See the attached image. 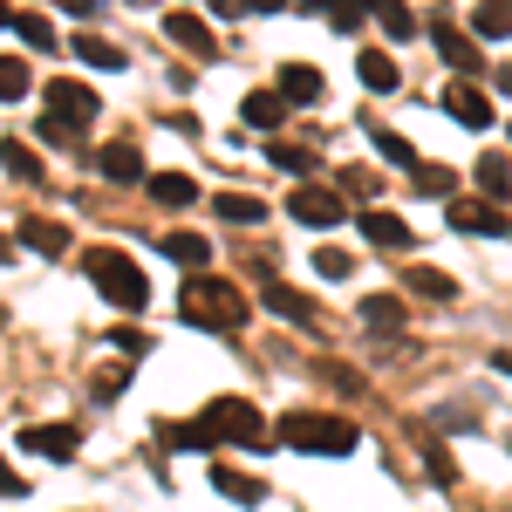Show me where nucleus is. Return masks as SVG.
<instances>
[{
  "instance_id": "f257e3e1",
  "label": "nucleus",
  "mask_w": 512,
  "mask_h": 512,
  "mask_svg": "<svg viewBox=\"0 0 512 512\" xmlns=\"http://www.w3.org/2000/svg\"><path fill=\"white\" fill-rule=\"evenodd\" d=\"M280 444L287 451H308V458H349L362 431H355L349 417H335V410H287L280 417Z\"/></svg>"
},
{
  "instance_id": "f03ea898",
  "label": "nucleus",
  "mask_w": 512,
  "mask_h": 512,
  "mask_svg": "<svg viewBox=\"0 0 512 512\" xmlns=\"http://www.w3.org/2000/svg\"><path fill=\"white\" fill-rule=\"evenodd\" d=\"M178 321L185 328H239L246 321V294H239L233 280H212V274H192L185 280V294H178Z\"/></svg>"
},
{
  "instance_id": "7ed1b4c3",
  "label": "nucleus",
  "mask_w": 512,
  "mask_h": 512,
  "mask_svg": "<svg viewBox=\"0 0 512 512\" xmlns=\"http://www.w3.org/2000/svg\"><path fill=\"white\" fill-rule=\"evenodd\" d=\"M82 274L103 287V301H117V308H130V315L151 301V280H144V267H137L123 246H89V253H82Z\"/></svg>"
},
{
  "instance_id": "20e7f679",
  "label": "nucleus",
  "mask_w": 512,
  "mask_h": 512,
  "mask_svg": "<svg viewBox=\"0 0 512 512\" xmlns=\"http://www.w3.org/2000/svg\"><path fill=\"white\" fill-rule=\"evenodd\" d=\"M198 424L212 431V444H219V437H239V444H267V424H260V410H253V403H239V396H219V403H212Z\"/></svg>"
},
{
  "instance_id": "39448f33",
  "label": "nucleus",
  "mask_w": 512,
  "mask_h": 512,
  "mask_svg": "<svg viewBox=\"0 0 512 512\" xmlns=\"http://www.w3.org/2000/svg\"><path fill=\"white\" fill-rule=\"evenodd\" d=\"M444 219H451V233H478V239H506V212L499 205H478V198H451L444 205Z\"/></svg>"
},
{
  "instance_id": "423d86ee",
  "label": "nucleus",
  "mask_w": 512,
  "mask_h": 512,
  "mask_svg": "<svg viewBox=\"0 0 512 512\" xmlns=\"http://www.w3.org/2000/svg\"><path fill=\"white\" fill-rule=\"evenodd\" d=\"M287 212H294L301 226H335V219L349 212V198L335 192V185H301V192L287 198Z\"/></svg>"
},
{
  "instance_id": "0eeeda50",
  "label": "nucleus",
  "mask_w": 512,
  "mask_h": 512,
  "mask_svg": "<svg viewBox=\"0 0 512 512\" xmlns=\"http://www.w3.org/2000/svg\"><path fill=\"white\" fill-rule=\"evenodd\" d=\"M164 35L178 41L185 55H198V62H212V55H219V41H212V28L198 21L192 7H171V14H164Z\"/></svg>"
},
{
  "instance_id": "6e6552de",
  "label": "nucleus",
  "mask_w": 512,
  "mask_h": 512,
  "mask_svg": "<svg viewBox=\"0 0 512 512\" xmlns=\"http://www.w3.org/2000/svg\"><path fill=\"white\" fill-rule=\"evenodd\" d=\"M76 444H82L76 424H28L21 431V451L28 458H76Z\"/></svg>"
},
{
  "instance_id": "1a4fd4ad",
  "label": "nucleus",
  "mask_w": 512,
  "mask_h": 512,
  "mask_svg": "<svg viewBox=\"0 0 512 512\" xmlns=\"http://www.w3.org/2000/svg\"><path fill=\"white\" fill-rule=\"evenodd\" d=\"M48 110H55L62 123H89V117H96V89H89V82L55 76V82H48Z\"/></svg>"
},
{
  "instance_id": "9d476101",
  "label": "nucleus",
  "mask_w": 512,
  "mask_h": 512,
  "mask_svg": "<svg viewBox=\"0 0 512 512\" xmlns=\"http://www.w3.org/2000/svg\"><path fill=\"white\" fill-rule=\"evenodd\" d=\"M431 41H437V55H444V62L458 69V76H485V69H478V48H472V35H458L451 21H431Z\"/></svg>"
},
{
  "instance_id": "9b49d317",
  "label": "nucleus",
  "mask_w": 512,
  "mask_h": 512,
  "mask_svg": "<svg viewBox=\"0 0 512 512\" xmlns=\"http://www.w3.org/2000/svg\"><path fill=\"white\" fill-rule=\"evenodd\" d=\"M96 164H103L110 185H144V151H137V144H103Z\"/></svg>"
},
{
  "instance_id": "f8f14e48",
  "label": "nucleus",
  "mask_w": 512,
  "mask_h": 512,
  "mask_svg": "<svg viewBox=\"0 0 512 512\" xmlns=\"http://www.w3.org/2000/svg\"><path fill=\"white\" fill-rule=\"evenodd\" d=\"M158 253H164V260H178L185 274H205V267H212V239H198V233H164Z\"/></svg>"
},
{
  "instance_id": "ddd939ff",
  "label": "nucleus",
  "mask_w": 512,
  "mask_h": 512,
  "mask_svg": "<svg viewBox=\"0 0 512 512\" xmlns=\"http://www.w3.org/2000/svg\"><path fill=\"white\" fill-rule=\"evenodd\" d=\"M444 110H451V117L465 123V130H485V123H492V103H485V89H472V82H451Z\"/></svg>"
},
{
  "instance_id": "4468645a",
  "label": "nucleus",
  "mask_w": 512,
  "mask_h": 512,
  "mask_svg": "<svg viewBox=\"0 0 512 512\" xmlns=\"http://www.w3.org/2000/svg\"><path fill=\"white\" fill-rule=\"evenodd\" d=\"M362 328H376V335H396L403 328V294H362Z\"/></svg>"
},
{
  "instance_id": "2eb2a0df",
  "label": "nucleus",
  "mask_w": 512,
  "mask_h": 512,
  "mask_svg": "<svg viewBox=\"0 0 512 512\" xmlns=\"http://www.w3.org/2000/svg\"><path fill=\"white\" fill-rule=\"evenodd\" d=\"M362 239H376V246H410V219H396V212H383V205H369L362 212Z\"/></svg>"
},
{
  "instance_id": "dca6fc26",
  "label": "nucleus",
  "mask_w": 512,
  "mask_h": 512,
  "mask_svg": "<svg viewBox=\"0 0 512 512\" xmlns=\"http://www.w3.org/2000/svg\"><path fill=\"white\" fill-rule=\"evenodd\" d=\"M369 21H376V28H383L390 41H410L417 28H424V21H417V14H410L403 0H369Z\"/></svg>"
},
{
  "instance_id": "f3484780",
  "label": "nucleus",
  "mask_w": 512,
  "mask_h": 512,
  "mask_svg": "<svg viewBox=\"0 0 512 512\" xmlns=\"http://www.w3.org/2000/svg\"><path fill=\"white\" fill-rule=\"evenodd\" d=\"M472 178H478V192H485V198H512V158H506V151H485V158L472 164Z\"/></svg>"
},
{
  "instance_id": "a211bd4d",
  "label": "nucleus",
  "mask_w": 512,
  "mask_h": 512,
  "mask_svg": "<svg viewBox=\"0 0 512 512\" xmlns=\"http://www.w3.org/2000/svg\"><path fill=\"white\" fill-rule=\"evenodd\" d=\"M280 96L287 103H321V69L315 62H287L280 69Z\"/></svg>"
},
{
  "instance_id": "6ab92c4d",
  "label": "nucleus",
  "mask_w": 512,
  "mask_h": 512,
  "mask_svg": "<svg viewBox=\"0 0 512 512\" xmlns=\"http://www.w3.org/2000/svg\"><path fill=\"white\" fill-rule=\"evenodd\" d=\"M239 117L253 123V130H280V117H287V96H280V89H253V96L239 103Z\"/></svg>"
},
{
  "instance_id": "aec40b11",
  "label": "nucleus",
  "mask_w": 512,
  "mask_h": 512,
  "mask_svg": "<svg viewBox=\"0 0 512 512\" xmlns=\"http://www.w3.org/2000/svg\"><path fill=\"white\" fill-rule=\"evenodd\" d=\"M21 239H28V253H69V226L62 219H21Z\"/></svg>"
},
{
  "instance_id": "412c9836",
  "label": "nucleus",
  "mask_w": 512,
  "mask_h": 512,
  "mask_svg": "<svg viewBox=\"0 0 512 512\" xmlns=\"http://www.w3.org/2000/svg\"><path fill=\"white\" fill-rule=\"evenodd\" d=\"M212 485H219L226 499H239V506H260V499H267V485L246 478V472H233V465H212Z\"/></svg>"
},
{
  "instance_id": "4be33fe9",
  "label": "nucleus",
  "mask_w": 512,
  "mask_h": 512,
  "mask_svg": "<svg viewBox=\"0 0 512 512\" xmlns=\"http://www.w3.org/2000/svg\"><path fill=\"white\" fill-rule=\"evenodd\" d=\"M355 69H362V82H369L376 96H390L396 82H403V76H396V62L383 55V48H362V62H355Z\"/></svg>"
},
{
  "instance_id": "5701e85b",
  "label": "nucleus",
  "mask_w": 512,
  "mask_h": 512,
  "mask_svg": "<svg viewBox=\"0 0 512 512\" xmlns=\"http://www.w3.org/2000/svg\"><path fill=\"white\" fill-rule=\"evenodd\" d=\"M0 164H7V178H21V185H41V158L21 144V137H7L0 144Z\"/></svg>"
},
{
  "instance_id": "b1692460",
  "label": "nucleus",
  "mask_w": 512,
  "mask_h": 512,
  "mask_svg": "<svg viewBox=\"0 0 512 512\" xmlns=\"http://www.w3.org/2000/svg\"><path fill=\"white\" fill-rule=\"evenodd\" d=\"M76 62H89V69H123L130 55H123L117 41H103V35H76Z\"/></svg>"
},
{
  "instance_id": "393cba45",
  "label": "nucleus",
  "mask_w": 512,
  "mask_h": 512,
  "mask_svg": "<svg viewBox=\"0 0 512 512\" xmlns=\"http://www.w3.org/2000/svg\"><path fill=\"white\" fill-rule=\"evenodd\" d=\"M403 287H410V294H424V301H451V294H458V280L437 274V267H410V274H403Z\"/></svg>"
},
{
  "instance_id": "a878e982",
  "label": "nucleus",
  "mask_w": 512,
  "mask_h": 512,
  "mask_svg": "<svg viewBox=\"0 0 512 512\" xmlns=\"http://www.w3.org/2000/svg\"><path fill=\"white\" fill-rule=\"evenodd\" d=\"M260 294H267V315H280V321H308V315H315V308H308L294 287H280V280H267Z\"/></svg>"
},
{
  "instance_id": "bb28decb",
  "label": "nucleus",
  "mask_w": 512,
  "mask_h": 512,
  "mask_svg": "<svg viewBox=\"0 0 512 512\" xmlns=\"http://www.w3.org/2000/svg\"><path fill=\"white\" fill-rule=\"evenodd\" d=\"M472 35H478V41H499V35H512V7H506V0H485V7L472 14Z\"/></svg>"
},
{
  "instance_id": "cd10ccee",
  "label": "nucleus",
  "mask_w": 512,
  "mask_h": 512,
  "mask_svg": "<svg viewBox=\"0 0 512 512\" xmlns=\"http://www.w3.org/2000/svg\"><path fill=\"white\" fill-rule=\"evenodd\" d=\"M151 198H158V205H192L198 185L185 178V171H158V178H151Z\"/></svg>"
},
{
  "instance_id": "c85d7f7f",
  "label": "nucleus",
  "mask_w": 512,
  "mask_h": 512,
  "mask_svg": "<svg viewBox=\"0 0 512 512\" xmlns=\"http://www.w3.org/2000/svg\"><path fill=\"white\" fill-rule=\"evenodd\" d=\"M219 219H233V226H260L267 205H260L253 192H226V198H219Z\"/></svg>"
},
{
  "instance_id": "c756f323",
  "label": "nucleus",
  "mask_w": 512,
  "mask_h": 512,
  "mask_svg": "<svg viewBox=\"0 0 512 512\" xmlns=\"http://www.w3.org/2000/svg\"><path fill=\"white\" fill-rule=\"evenodd\" d=\"M376 137V158H390L403 164V171H417V151H410V137H396V130H369Z\"/></svg>"
},
{
  "instance_id": "7c9ffc66",
  "label": "nucleus",
  "mask_w": 512,
  "mask_h": 512,
  "mask_svg": "<svg viewBox=\"0 0 512 512\" xmlns=\"http://www.w3.org/2000/svg\"><path fill=\"white\" fill-rule=\"evenodd\" d=\"M362 21H369V0H335V7H328V28H335V35H355Z\"/></svg>"
},
{
  "instance_id": "2f4dec72",
  "label": "nucleus",
  "mask_w": 512,
  "mask_h": 512,
  "mask_svg": "<svg viewBox=\"0 0 512 512\" xmlns=\"http://www.w3.org/2000/svg\"><path fill=\"white\" fill-rule=\"evenodd\" d=\"M14 96H28V62L0 55V103H14Z\"/></svg>"
},
{
  "instance_id": "473e14b6",
  "label": "nucleus",
  "mask_w": 512,
  "mask_h": 512,
  "mask_svg": "<svg viewBox=\"0 0 512 512\" xmlns=\"http://www.w3.org/2000/svg\"><path fill=\"white\" fill-rule=\"evenodd\" d=\"M35 137H41V144H55V151H69V144H76V123H62V117H41V123H35Z\"/></svg>"
},
{
  "instance_id": "72a5a7b5",
  "label": "nucleus",
  "mask_w": 512,
  "mask_h": 512,
  "mask_svg": "<svg viewBox=\"0 0 512 512\" xmlns=\"http://www.w3.org/2000/svg\"><path fill=\"white\" fill-rule=\"evenodd\" d=\"M451 185H458V178H451V171H444V164H417V192L444 198V192H451Z\"/></svg>"
},
{
  "instance_id": "f704fd0d",
  "label": "nucleus",
  "mask_w": 512,
  "mask_h": 512,
  "mask_svg": "<svg viewBox=\"0 0 512 512\" xmlns=\"http://www.w3.org/2000/svg\"><path fill=\"white\" fill-rule=\"evenodd\" d=\"M315 274L321 280H349V253H342V246H321V253H315Z\"/></svg>"
},
{
  "instance_id": "c9c22d12",
  "label": "nucleus",
  "mask_w": 512,
  "mask_h": 512,
  "mask_svg": "<svg viewBox=\"0 0 512 512\" xmlns=\"http://www.w3.org/2000/svg\"><path fill=\"white\" fill-rule=\"evenodd\" d=\"M342 185H349L355 198H376V192H383V178H376L369 164H355V171H342Z\"/></svg>"
},
{
  "instance_id": "e433bc0d",
  "label": "nucleus",
  "mask_w": 512,
  "mask_h": 512,
  "mask_svg": "<svg viewBox=\"0 0 512 512\" xmlns=\"http://www.w3.org/2000/svg\"><path fill=\"white\" fill-rule=\"evenodd\" d=\"M14 28L28 35V48H55V28H48V21H35V14H14Z\"/></svg>"
},
{
  "instance_id": "4c0bfd02",
  "label": "nucleus",
  "mask_w": 512,
  "mask_h": 512,
  "mask_svg": "<svg viewBox=\"0 0 512 512\" xmlns=\"http://www.w3.org/2000/svg\"><path fill=\"white\" fill-rule=\"evenodd\" d=\"M274 164H280V171H315V151H301V144H274Z\"/></svg>"
},
{
  "instance_id": "58836bf2",
  "label": "nucleus",
  "mask_w": 512,
  "mask_h": 512,
  "mask_svg": "<svg viewBox=\"0 0 512 512\" xmlns=\"http://www.w3.org/2000/svg\"><path fill=\"white\" fill-rule=\"evenodd\" d=\"M110 349H123V355H130V362H137V355L151 349V342H144V335H137V328H117V335H110Z\"/></svg>"
},
{
  "instance_id": "ea45409f",
  "label": "nucleus",
  "mask_w": 512,
  "mask_h": 512,
  "mask_svg": "<svg viewBox=\"0 0 512 512\" xmlns=\"http://www.w3.org/2000/svg\"><path fill=\"white\" fill-rule=\"evenodd\" d=\"M21 492H28V485H21V472H14V465L0 458V499H21Z\"/></svg>"
},
{
  "instance_id": "a19ab883",
  "label": "nucleus",
  "mask_w": 512,
  "mask_h": 512,
  "mask_svg": "<svg viewBox=\"0 0 512 512\" xmlns=\"http://www.w3.org/2000/svg\"><path fill=\"white\" fill-rule=\"evenodd\" d=\"M274 7H287V0H239V14H274Z\"/></svg>"
},
{
  "instance_id": "79ce46f5",
  "label": "nucleus",
  "mask_w": 512,
  "mask_h": 512,
  "mask_svg": "<svg viewBox=\"0 0 512 512\" xmlns=\"http://www.w3.org/2000/svg\"><path fill=\"white\" fill-rule=\"evenodd\" d=\"M492 89H499V96H512V62H506V69H492Z\"/></svg>"
},
{
  "instance_id": "37998d69",
  "label": "nucleus",
  "mask_w": 512,
  "mask_h": 512,
  "mask_svg": "<svg viewBox=\"0 0 512 512\" xmlns=\"http://www.w3.org/2000/svg\"><path fill=\"white\" fill-rule=\"evenodd\" d=\"M287 7H308V14H328L335 0H287Z\"/></svg>"
},
{
  "instance_id": "c03bdc74",
  "label": "nucleus",
  "mask_w": 512,
  "mask_h": 512,
  "mask_svg": "<svg viewBox=\"0 0 512 512\" xmlns=\"http://www.w3.org/2000/svg\"><path fill=\"white\" fill-rule=\"evenodd\" d=\"M492 369H499V376H512V349H499V355H492Z\"/></svg>"
},
{
  "instance_id": "a18cd8bd",
  "label": "nucleus",
  "mask_w": 512,
  "mask_h": 512,
  "mask_svg": "<svg viewBox=\"0 0 512 512\" xmlns=\"http://www.w3.org/2000/svg\"><path fill=\"white\" fill-rule=\"evenodd\" d=\"M62 7H69V14H96V0H62Z\"/></svg>"
},
{
  "instance_id": "49530a36",
  "label": "nucleus",
  "mask_w": 512,
  "mask_h": 512,
  "mask_svg": "<svg viewBox=\"0 0 512 512\" xmlns=\"http://www.w3.org/2000/svg\"><path fill=\"white\" fill-rule=\"evenodd\" d=\"M0 28H14V14H7V0H0Z\"/></svg>"
},
{
  "instance_id": "de8ad7c7",
  "label": "nucleus",
  "mask_w": 512,
  "mask_h": 512,
  "mask_svg": "<svg viewBox=\"0 0 512 512\" xmlns=\"http://www.w3.org/2000/svg\"><path fill=\"white\" fill-rule=\"evenodd\" d=\"M0 260H7V239H0Z\"/></svg>"
},
{
  "instance_id": "09e8293b",
  "label": "nucleus",
  "mask_w": 512,
  "mask_h": 512,
  "mask_svg": "<svg viewBox=\"0 0 512 512\" xmlns=\"http://www.w3.org/2000/svg\"><path fill=\"white\" fill-rule=\"evenodd\" d=\"M0 321H7V315H0Z\"/></svg>"
},
{
  "instance_id": "8fccbe9b",
  "label": "nucleus",
  "mask_w": 512,
  "mask_h": 512,
  "mask_svg": "<svg viewBox=\"0 0 512 512\" xmlns=\"http://www.w3.org/2000/svg\"><path fill=\"white\" fill-rule=\"evenodd\" d=\"M506 7H512V0H506Z\"/></svg>"
}]
</instances>
